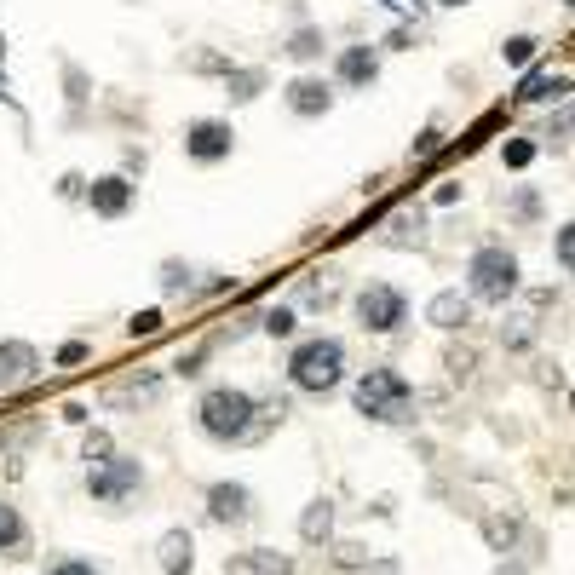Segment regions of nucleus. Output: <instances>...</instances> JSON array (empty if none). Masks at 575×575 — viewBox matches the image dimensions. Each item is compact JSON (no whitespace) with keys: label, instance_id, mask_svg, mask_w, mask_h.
I'll return each mask as SVG.
<instances>
[{"label":"nucleus","instance_id":"1","mask_svg":"<svg viewBox=\"0 0 575 575\" xmlns=\"http://www.w3.org/2000/svg\"><path fill=\"white\" fill-rule=\"evenodd\" d=\"M414 386L397 374V368H368L363 380H357V409L368 414V420H380V426H403V420H414Z\"/></svg>","mask_w":575,"mask_h":575},{"label":"nucleus","instance_id":"2","mask_svg":"<svg viewBox=\"0 0 575 575\" xmlns=\"http://www.w3.org/2000/svg\"><path fill=\"white\" fill-rule=\"evenodd\" d=\"M253 414H259V403L236 386H213L202 403H196V420H202V432L213 437V443H242V437H253Z\"/></svg>","mask_w":575,"mask_h":575},{"label":"nucleus","instance_id":"3","mask_svg":"<svg viewBox=\"0 0 575 575\" xmlns=\"http://www.w3.org/2000/svg\"><path fill=\"white\" fill-rule=\"evenodd\" d=\"M288 374H294L299 391H334L345 374V345L340 340H305L288 357Z\"/></svg>","mask_w":575,"mask_h":575},{"label":"nucleus","instance_id":"4","mask_svg":"<svg viewBox=\"0 0 575 575\" xmlns=\"http://www.w3.org/2000/svg\"><path fill=\"white\" fill-rule=\"evenodd\" d=\"M466 276H472V294L466 299H483V305H506V299L518 294V259L506 248H478Z\"/></svg>","mask_w":575,"mask_h":575},{"label":"nucleus","instance_id":"5","mask_svg":"<svg viewBox=\"0 0 575 575\" xmlns=\"http://www.w3.org/2000/svg\"><path fill=\"white\" fill-rule=\"evenodd\" d=\"M144 489V466H138L133 455H110V460H98L87 472V495L92 501H104V506H115V501H127V495H138Z\"/></svg>","mask_w":575,"mask_h":575},{"label":"nucleus","instance_id":"6","mask_svg":"<svg viewBox=\"0 0 575 575\" xmlns=\"http://www.w3.org/2000/svg\"><path fill=\"white\" fill-rule=\"evenodd\" d=\"M357 322H363L368 334H397L403 322H409V299L403 288H391V282H374L357 294Z\"/></svg>","mask_w":575,"mask_h":575},{"label":"nucleus","instance_id":"7","mask_svg":"<svg viewBox=\"0 0 575 575\" xmlns=\"http://www.w3.org/2000/svg\"><path fill=\"white\" fill-rule=\"evenodd\" d=\"M230 150H236L230 121H213V115H202V121H190V127H184V156H190V161H225Z\"/></svg>","mask_w":575,"mask_h":575},{"label":"nucleus","instance_id":"8","mask_svg":"<svg viewBox=\"0 0 575 575\" xmlns=\"http://www.w3.org/2000/svg\"><path fill=\"white\" fill-rule=\"evenodd\" d=\"M207 518H213V524H248L253 495L242 483H213V489H207Z\"/></svg>","mask_w":575,"mask_h":575},{"label":"nucleus","instance_id":"9","mask_svg":"<svg viewBox=\"0 0 575 575\" xmlns=\"http://www.w3.org/2000/svg\"><path fill=\"white\" fill-rule=\"evenodd\" d=\"M87 202L98 219H121L127 207H133V184L121 179V173H110V179H92L87 184Z\"/></svg>","mask_w":575,"mask_h":575},{"label":"nucleus","instance_id":"10","mask_svg":"<svg viewBox=\"0 0 575 575\" xmlns=\"http://www.w3.org/2000/svg\"><path fill=\"white\" fill-rule=\"evenodd\" d=\"M328 104H334V87H328L322 75H299V81H288V110L294 115H328Z\"/></svg>","mask_w":575,"mask_h":575},{"label":"nucleus","instance_id":"11","mask_svg":"<svg viewBox=\"0 0 575 575\" xmlns=\"http://www.w3.org/2000/svg\"><path fill=\"white\" fill-rule=\"evenodd\" d=\"M426 317H432L443 334H455V328H466V322H472V299L460 294V288H443V294H432Z\"/></svg>","mask_w":575,"mask_h":575},{"label":"nucleus","instance_id":"12","mask_svg":"<svg viewBox=\"0 0 575 575\" xmlns=\"http://www.w3.org/2000/svg\"><path fill=\"white\" fill-rule=\"evenodd\" d=\"M156 558L167 575H190V564H196V541H190V529H167L156 541Z\"/></svg>","mask_w":575,"mask_h":575},{"label":"nucleus","instance_id":"13","mask_svg":"<svg viewBox=\"0 0 575 575\" xmlns=\"http://www.w3.org/2000/svg\"><path fill=\"white\" fill-rule=\"evenodd\" d=\"M35 368H41L35 345H23V340H6V345H0V386H18V380H29Z\"/></svg>","mask_w":575,"mask_h":575},{"label":"nucleus","instance_id":"14","mask_svg":"<svg viewBox=\"0 0 575 575\" xmlns=\"http://www.w3.org/2000/svg\"><path fill=\"white\" fill-rule=\"evenodd\" d=\"M374 75H380L374 46H345V52H340V81H345V87H368Z\"/></svg>","mask_w":575,"mask_h":575},{"label":"nucleus","instance_id":"15","mask_svg":"<svg viewBox=\"0 0 575 575\" xmlns=\"http://www.w3.org/2000/svg\"><path fill=\"white\" fill-rule=\"evenodd\" d=\"M570 92V75H547V69H529L518 81V104H541V98H564Z\"/></svg>","mask_w":575,"mask_h":575},{"label":"nucleus","instance_id":"16","mask_svg":"<svg viewBox=\"0 0 575 575\" xmlns=\"http://www.w3.org/2000/svg\"><path fill=\"white\" fill-rule=\"evenodd\" d=\"M299 535H305L311 547H322V541L334 535V501H311V506H305V518H299Z\"/></svg>","mask_w":575,"mask_h":575},{"label":"nucleus","instance_id":"17","mask_svg":"<svg viewBox=\"0 0 575 575\" xmlns=\"http://www.w3.org/2000/svg\"><path fill=\"white\" fill-rule=\"evenodd\" d=\"M225 92L236 98V104H248V98L265 92V75H259V69H225Z\"/></svg>","mask_w":575,"mask_h":575},{"label":"nucleus","instance_id":"18","mask_svg":"<svg viewBox=\"0 0 575 575\" xmlns=\"http://www.w3.org/2000/svg\"><path fill=\"white\" fill-rule=\"evenodd\" d=\"M236 570H248V575H294V564L282 558V552H271V547H259V552H248Z\"/></svg>","mask_w":575,"mask_h":575},{"label":"nucleus","instance_id":"19","mask_svg":"<svg viewBox=\"0 0 575 575\" xmlns=\"http://www.w3.org/2000/svg\"><path fill=\"white\" fill-rule=\"evenodd\" d=\"M535 52H541V41H535V35H512V41H501V58H506L512 69H524Z\"/></svg>","mask_w":575,"mask_h":575},{"label":"nucleus","instance_id":"20","mask_svg":"<svg viewBox=\"0 0 575 575\" xmlns=\"http://www.w3.org/2000/svg\"><path fill=\"white\" fill-rule=\"evenodd\" d=\"M483 535H489V547L495 552H506L512 541H518V518H501V512H495V518L483 524Z\"/></svg>","mask_w":575,"mask_h":575},{"label":"nucleus","instance_id":"21","mask_svg":"<svg viewBox=\"0 0 575 575\" xmlns=\"http://www.w3.org/2000/svg\"><path fill=\"white\" fill-rule=\"evenodd\" d=\"M18 541H23V518H18V506L0 501V552H12Z\"/></svg>","mask_w":575,"mask_h":575},{"label":"nucleus","instance_id":"22","mask_svg":"<svg viewBox=\"0 0 575 575\" xmlns=\"http://www.w3.org/2000/svg\"><path fill=\"white\" fill-rule=\"evenodd\" d=\"M334 564H340V570H363L368 547H363V541H340V547H334Z\"/></svg>","mask_w":575,"mask_h":575},{"label":"nucleus","instance_id":"23","mask_svg":"<svg viewBox=\"0 0 575 575\" xmlns=\"http://www.w3.org/2000/svg\"><path fill=\"white\" fill-rule=\"evenodd\" d=\"M420 236H426V230H420V213H414V219H391V236H386V242L409 248V242H420Z\"/></svg>","mask_w":575,"mask_h":575},{"label":"nucleus","instance_id":"24","mask_svg":"<svg viewBox=\"0 0 575 575\" xmlns=\"http://www.w3.org/2000/svg\"><path fill=\"white\" fill-rule=\"evenodd\" d=\"M288 52H294V58H317V52H322V29H299L294 41H288Z\"/></svg>","mask_w":575,"mask_h":575},{"label":"nucleus","instance_id":"25","mask_svg":"<svg viewBox=\"0 0 575 575\" xmlns=\"http://www.w3.org/2000/svg\"><path fill=\"white\" fill-rule=\"evenodd\" d=\"M127 334H133V340H150V334H161V311H133Z\"/></svg>","mask_w":575,"mask_h":575},{"label":"nucleus","instance_id":"26","mask_svg":"<svg viewBox=\"0 0 575 575\" xmlns=\"http://www.w3.org/2000/svg\"><path fill=\"white\" fill-rule=\"evenodd\" d=\"M294 311H288V305H276L271 317H265V334H276V340H288V334H294Z\"/></svg>","mask_w":575,"mask_h":575},{"label":"nucleus","instance_id":"27","mask_svg":"<svg viewBox=\"0 0 575 575\" xmlns=\"http://www.w3.org/2000/svg\"><path fill=\"white\" fill-rule=\"evenodd\" d=\"M501 156H506V167H529V161H535V144H529V138H512Z\"/></svg>","mask_w":575,"mask_h":575},{"label":"nucleus","instance_id":"28","mask_svg":"<svg viewBox=\"0 0 575 575\" xmlns=\"http://www.w3.org/2000/svg\"><path fill=\"white\" fill-rule=\"evenodd\" d=\"M437 144H443V133H437V127H426V133L414 138V150H409V156H420V161H426V156H437Z\"/></svg>","mask_w":575,"mask_h":575},{"label":"nucleus","instance_id":"29","mask_svg":"<svg viewBox=\"0 0 575 575\" xmlns=\"http://www.w3.org/2000/svg\"><path fill=\"white\" fill-rule=\"evenodd\" d=\"M87 460L98 466V460H110V432H87Z\"/></svg>","mask_w":575,"mask_h":575},{"label":"nucleus","instance_id":"30","mask_svg":"<svg viewBox=\"0 0 575 575\" xmlns=\"http://www.w3.org/2000/svg\"><path fill=\"white\" fill-rule=\"evenodd\" d=\"M558 265H564V271L575 265V230H570V225L558 230Z\"/></svg>","mask_w":575,"mask_h":575},{"label":"nucleus","instance_id":"31","mask_svg":"<svg viewBox=\"0 0 575 575\" xmlns=\"http://www.w3.org/2000/svg\"><path fill=\"white\" fill-rule=\"evenodd\" d=\"M512 213H518V219H535V190H518V196H512Z\"/></svg>","mask_w":575,"mask_h":575},{"label":"nucleus","instance_id":"32","mask_svg":"<svg viewBox=\"0 0 575 575\" xmlns=\"http://www.w3.org/2000/svg\"><path fill=\"white\" fill-rule=\"evenodd\" d=\"M449 374L466 380V374H472V351H449Z\"/></svg>","mask_w":575,"mask_h":575},{"label":"nucleus","instance_id":"33","mask_svg":"<svg viewBox=\"0 0 575 575\" xmlns=\"http://www.w3.org/2000/svg\"><path fill=\"white\" fill-rule=\"evenodd\" d=\"M52 575H98L92 564H81V558H64V564H52Z\"/></svg>","mask_w":575,"mask_h":575},{"label":"nucleus","instance_id":"34","mask_svg":"<svg viewBox=\"0 0 575 575\" xmlns=\"http://www.w3.org/2000/svg\"><path fill=\"white\" fill-rule=\"evenodd\" d=\"M161 282H167V288L179 294V288H190V271H184V265H167V276H161Z\"/></svg>","mask_w":575,"mask_h":575},{"label":"nucleus","instance_id":"35","mask_svg":"<svg viewBox=\"0 0 575 575\" xmlns=\"http://www.w3.org/2000/svg\"><path fill=\"white\" fill-rule=\"evenodd\" d=\"M380 6H391L397 18H420V0H380Z\"/></svg>","mask_w":575,"mask_h":575},{"label":"nucleus","instance_id":"36","mask_svg":"<svg viewBox=\"0 0 575 575\" xmlns=\"http://www.w3.org/2000/svg\"><path fill=\"white\" fill-rule=\"evenodd\" d=\"M81 357H87V345H81V340H69L64 351H58V363H81Z\"/></svg>","mask_w":575,"mask_h":575},{"label":"nucleus","instance_id":"37","mask_svg":"<svg viewBox=\"0 0 575 575\" xmlns=\"http://www.w3.org/2000/svg\"><path fill=\"white\" fill-rule=\"evenodd\" d=\"M363 575H403V570H397V558H380V564H363Z\"/></svg>","mask_w":575,"mask_h":575},{"label":"nucleus","instance_id":"38","mask_svg":"<svg viewBox=\"0 0 575 575\" xmlns=\"http://www.w3.org/2000/svg\"><path fill=\"white\" fill-rule=\"evenodd\" d=\"M495 575H524V570H518V564H501V570H495Z\"/></svg>","mask_w":575,"mask_h":575},{"label":"nucleus","instance_id":"39","mask_svg":"<svg viewBox=\"0 0 575 575\" xmlns=\"http://www.w3.org/2000/svg\"><path fill=\"white\" fill-rule=\"evenodd\" d=\"M437 6H466V0H437Z\"/></svg>","mask_w":575,"mask_h":575}]
</instances>
